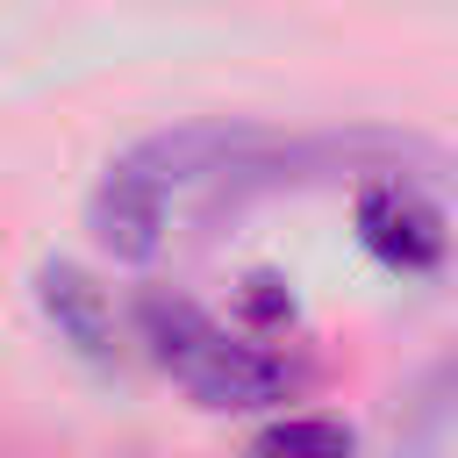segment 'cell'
I'll return each mask as SVG.
<instances>
[{"label":"cell","instance_id":"cell-3","mask_svg":"<svg viewBox=\"0 0 458 458\" xmlns=\"http://www.w3.org/2000/svg\"><path fill=\"white\" fill-rule=\"evenodd\" d=\"M358 243H365L386 272H437L444 250H451V229H444V215H437L415 186L372 179V186L358 193Z\"/></svg>","mask_w":458,"mask_h":458},{"label":"cell","instance_id":"cell-4","mask_svg":"<svg viewBox=\"0 0 458 458\" xmlns=\"http://www.w3.org/2000/svg\"><path fill=\"white\" fill-rule=\"evenodd\" d=\"M36 308H43V322H50L79 358L114 365V351H122V322H114V301H107V286H100L93 272H79L72 258L36 265Z\"/></svg>","mask_w":458,"mask_h":458},{"label":"cell","instance_id":"cell-5","mask_svg":"<svg viewBox=\"0 0 458 458\" xmlns=\"http://www.w3.org/2000/svg\"><path fill=\"white\" fill-rule=\"evenodd\" d=\"M250 458H358V437L336 415H279L250 437Z\"/></svg>","mask_w":458,"mask_h":458},{"label":"cell","instance_id":"cell-1","mask_svg":"<svg viewBox=\"0 0 458 458\" xmlns=\"http://www.w3.org/2000/svg\"><path fill=\"white\" fill-rule=\"evenodd\" d=\"M136 344L208 408H265L286 394V365L258 344H243L236 329H222L208 308H193L186 293H136Z\"/></svg>","mask_w":458,"mask_h":458},{"label":"cell","instance_id":"cell-2","mask_svg":"<svg viewBox=\"0 0 458 458\" xmlns=\"http://www.w3.org/2000/svg\"><path fill=\"white\" fill-rule=\"evenodd\" d=\"M165 215H172V179L150 165L143 143H136L129 157H114V165L100 172L93 200H86V222H93L100 250H114V258H129V265L157 258V243H165Z\"/></svg>","mask_w":458,"mask_h":458}]
</instances>
